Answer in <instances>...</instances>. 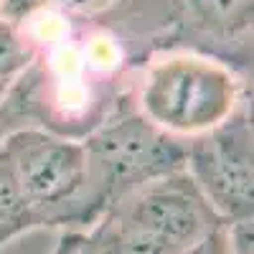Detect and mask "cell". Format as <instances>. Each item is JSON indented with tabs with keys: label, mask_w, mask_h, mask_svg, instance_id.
<instances>
[{
	"label": "cell",
	"mask_w": 254,
	"mask_h": 254,
	"mask_svg": "<svg viewBox=\"0 0 254 254\" xmlns=\"http://www.w3.org/2000/svg\"><path fill=\"white\" fill-rule=\"evenodd\" d=\"M97 206H112L130 190L183 171L186 140L163 132L135 107L107 112L84 135Z\"/></svg>",
	"instance_id": "cell-3"
},
{
	"label": "cell",
	"mask_w": 254,
	"mask_h": 254,
	"mask_svg": "<svg viewBox=\"0 0 254 254\" xmlns=\"http://www.w3.org/2000/svg\"><path fill=\"white\" fill-rule=\"evenodd\" d=\"M0 163L36 211L38 224L64 221L66 208L79 206L84 193L94 208L89 158L84 142L46 127H15L0 135Z\"/></svg>",
	"instance_id": "cell-4"
},
{
	"label": "cell",
	"mask_w": 254,
	"mask_h": 254,
	"mask_svg": "<svg viewBox=\"0 0 254 254\" xmlns=\"http://www.w3.org/2000/svg\"><path fill=\"white\" fill-rule=\"evenodd\" d=\"M33 56L36 49L20 31V26L0 15V104L8 97L10 87L33 64Z\"/></svg>",
	"instance_id": "cell-7"
},
{
	"label": "cell",
	"mask_w": 254,
	"mask_h": 254,
	"mask_svg": "<svg viewBox=\"0 0 254 254\" xmlns=\"http://www.w3.org/2000/svg\"><path fill=\"white\" fill-rule=\"evenodd\" d=\"M183 254H229V237H224V231L216 226Z\"/></svg>",
	"instance_id": "cell-10"
},
{
	"label": "cell",
	"mask_w": 254,
	"mask_h": 254,
	"mask_svg": "<svg viewBox=\"0 0 254 254\" xmlns=\"http://www.w3.org/2000/svg\"><path fill=\"white\" fill-rule=\"evenodd\" d=\"M244 79L231 64L193 49H158L147 56L135 110L163 132L190 140L216 130L247 104Z\"/></svg>",
	"instance_id": "cell-1"
},
{
	"label": "cell",
	"mask_w": 254,
	"mask_h": 254,
	"mask_svg": "<svg viewBox=\"0 0 254 254\" xmlns=\"http://www.w3.org/2000/svg\"><path fill=\"white\" fill-rule=\"evenodd\" d=\"M165 5L168 28L176 36L168 49H193L231 64L237 71L252 69L254 0H155Z\"/></svg>",
	"instance_id": "cell-6"
},
{
	"label": "cell",
	"mask_w": 254,
	"mask_h": 254,
	"mask_svg": "<svg viewBox=\"0 0 254 254\" xmlns=\"http://www.w3.org/2000/svg\"><path fill=\"white\" fill-rule=\"evenodd\" d=\"M216 216L186 171L150 181L110 206L97 231L99 254H183L203 239Z\"/></svg>",
	"instance_id": "cell-2"
},
{
	"label": "cell",
	"mask_w": 254,
	"mask_h": 254,
	"mask_svg": "<svg viewBox=\"0 0 254 254\" xmlns=\"http://www.w3.org/2000/svg\"><path fill=\"white\" fill-rule=\"evenodd\" d=\"M186 176L221 221L252 219V107L244 104L224 125L186 140Z\"/></svg>",
	"instance_id": "cell-5"
},
{
	"label": "cell",
	"mask_w": 254,
	"mask_h": 254,
	"mask_svg": "<svg viewBox=\"0 0 254 254\" xmlns=\"http://www.w3.org/2000/svg\"><path fill=\"white\" fill-rule=\"evenodd\" d=\"M38 224L36 211L28 206L23 193L18 190L8 168L0 163V244Z\"/></svg>",
	"instance_id": "cell-8"
},
{
	"label": "cell",
	"mask_w": 254,
	"mask_h": 254,
	"mask_svg": "<svg viewBox=\"0 0 254 254\" xmlns=\"http://www.w3.org/2000/svg\"><path fill=\"white\" fill-rule=\"evenodd\" d=\"M117 0H49V5H56L59 10L69 15H89L97 18L104 10H110Z\"/></svg>",
	"instance_id": "cell-9"
},
{
	"label": "cell",
	"mask_w": 254,
	"mask_h": 254,
	"mask_svg": "<svg viewBox=\"0 0 254 254\" xmlns=\"http://www.w3.org/2000/svg\"><path fill=\"white\" fill-rule=\"evenodd\" d=\"M79 249H81V239L79 237H69V239L61 242L59 254H79Z\"/></svg>",
	"instance_id": "cell-11"
}]
</instances>
